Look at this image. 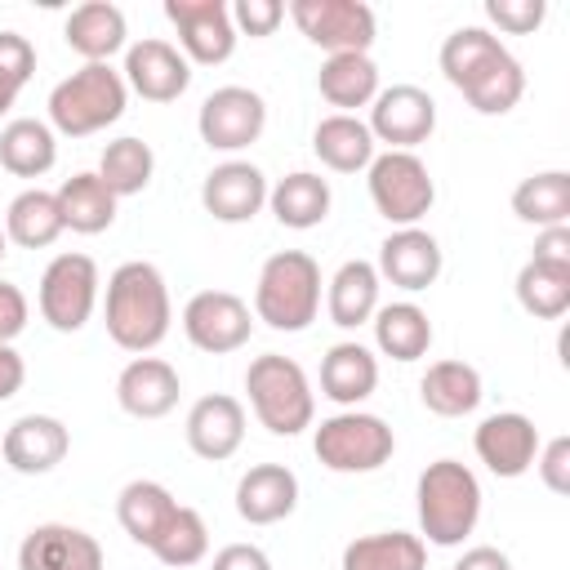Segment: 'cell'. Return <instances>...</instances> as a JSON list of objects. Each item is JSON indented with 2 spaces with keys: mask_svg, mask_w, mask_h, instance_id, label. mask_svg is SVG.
I'll return each instance as SVG.
<instances>
[{
  "mask_svg": "<svg viewBox=\"0 0 570 570\" xmlns=\"http://www.w3.org/2000/svg\"><path fill=\"white\" fill-rule=\"evenodd\" d=\"M441 71L472 102V111H481V116H503L525 94L521 62L485 27H459V31H450L445 45H441Z\"/></svg>",
  "mask_w": 570,
  "mask_h": 570,
  "instance_id": "6da1fadb",
  "label": "cell"
},
{
  "mask_svg": "<svg viewBox=\"0 0 570 570\" xmlns=\"http://www.w3.org/2000/svg\"><path fill=\"white\" fill-rule=\"evenodd\" d=\"M169 321H174L169 285L156 263L129 258L107 276V334L116 347L147 356L151 347L165 343Z\"/></svg>",
  "mask_w": 570,
  "mask_h": 570,
  "instance_id": "7a4b0ae2",
  "label": "cell"
},
{
  "mask_svg": "<svg viewBox=\"0 0 570 570\" xmlns=\"http://www.w3.org/2000/svg\"><path fill=\"white\" fill-rule=\"evenodd\" d=\"M419 530L436 548H459L481 521V481L459 459H436L419 472Z\"/></svg>",
  "mask_w": 570,
  "mask_h": 570,
  "instance_id": "3957f363",
  "label": "cell"
},
{
  "mask_svg": "<svg viewBox=\"0 0 570 570\" xmlns=\"http://www.w3.org/2000/svg\"><path fill=\"white\" fill-rule=\"evenodd\" d=\"M321 312V267L303 249H281L263 263L254 285V321L281 334H303Z\"/></svg>",
  "mask_w": 570,
  "mask_h": 570,
  "instance_id": "277c9868",
  "label": "cell"
},
{
  "mask_svg": "<svg viewBox=\"0 0 570 570\" xmlns=\"http://www.w3.org/2000/svg\"><path fill=\"white\" fill-rule=\"evenodd\" d=\"M129 85L111 62H85L49 89V129L67 138H89L125 116Z\"/></svg>",
  "mask_w": 570,
  "mask_h": 570,
  "instance_id": "5b68a950",
  "label": "cell"
},
{
  "mask_svg": "<svg viewBox=\"0 0 570 570\" xmlns=\"http://www.w3.org/2000/svg\"><path fill=\"white\" fill-rule=\"evenodd\" d=\"M245 392H249L254 419L272 436H298L316 419V392L294 356H281V352L254 356L245 370Z\"/></svg>",
  "mask_w": 570,
  "mask_h": 570,
  "instance_id": "8992f818",
  "label": "cell"
},
{
  "mask_svg": "<svg viewBox=\"0 0 570 570\" xmlns=\"http://www.w3.org/2000/svg\"><path fill=\"white\" fill-rule=\"evenodd\" d=\"M312 450L330 472H347L352 476V472H379L392 459L396 436L379 414L338 410V414L321 419V428L312 436Z\"/></svg>",
  "mask_w": 570,
  "mask_h": 570,
  "instance_id": "52a82bcc",
  "label": "cell"
},
{
  "mask_svg": "<svg viewBox=\"0 0 570 570\" xmlns=\"http://www.w3.org/2000/svg\"><path fill=\"white\" fill-rule=\"evenodd\" d=\"M370 200L392 227H419L436 200V183L414 151H383L370 160Z\"/></svg>",
  "mask_w": 570,
  "mask_h": 570,
  "instance_id": "ba28073f",
  "label": "cell"
},
{
  "mask_svg": "<svg viewBox=\"0 0 570 570\" xmlns=\"http://www.w3.org/2000/svg\"><path fill=\"white\" fill-rule=\"evenodd\" d=\"M98 263L89 254H58L49 258V267L40 272V316L49 330L58 334H76L89 325L94 307H98Z\"/></svg>",
  "mask_w": 570,
  "mask_h": 570,
  "instance_id": "9c48e42d",
  "label": "cell"
},
{
  "mask_svg": "<svg viewBox=\"0 0 570 570\" xmlns=\"http://www.w3.org/2000/svg\"><path fill=\"white\" fill-rule=\"evenodd\" d=\"M289 18L325 53H370L379 31L365 0H289Z\"/></svg>",
  "mask_w": 570,
  "mask_h": 570,
  "instance_id": "30bf717a",
  "label": "cell"
},
{
  "mask_svg": "<svg viewBox=\"0 0 570 570\" xmlns=\"http://www.w3.org/2000/svg\"><path fill=\"white\" fill-rule=\"evenodd\" d=\"M183 334L191 347H200L209 356H227V352H240L249 343L254 312L232 289H200L183 307Z\"/></svg>",
  "mask_w": 570,
  "mask_h": 570,
  "instance_id": "8fae6325",
  "label": "cell"
},
{
  "mask_svg": "<svg viewBox=\"0 0 570 570\" xmlns=\"http://www.w3.org/2000/svg\"><path fill=\"white\" fill-rule=\"evenodd\" d=\"M196 129H200V142L214 151H245L267 129V102L245 85H223L200 102Z\"/></svg>",
  "mask_w": 570,
  "mask_h": 570,
  "instance_id": "7c38bea8",
  "label": "cell"
},
{
  "mask_svg": "<svg viewBox=\"0 0 570 570\" xmlns=\"http://www.w3.org/2000/svg\"><path fill=\"white\" fill-rule=\"evenodd\" d=\"M165 18L178 31V53L200 67H218L236 53V27L223 0H165Z\"/></svg>",
  "mask_w": 570,
  "mask_h": 570,
  "instance_id": "4fadbf2b",
  "label": "cell"
},
{
  "mask_svg": "<svg viewBox=\"0 0 570 570\" xmlns=\"http://www.w3.org/2000/svg\"><path fill=\"white\" fill-rule=\"evenodd\" d=\"M365 125H370L374 142H387V151H414L436 129V102L419 85H392V89L374 94Z\"/></svg>",
  "mask_w": 570,
  "mask_h": 570,
  "instance_id": "5bb4252c",
  "label": "cell"
},
{
  "mask_svg": "<svg viewBox=\"0 0 570 570\" xmlns=\"http://www.w3.org/2000/svg\"><path fill=\"white\" fill-rule=\"evenodd\" d=\"M472 450H476V459H481L494 476L512 481V476H525V472L534 468L539 428H534V419L521 414V410H499V414H490V419L476 423Z\"/></svg>",
  "mask_w": 570,
  "mask_h": 570,
  "instance_id": "9a60e30c",
  "label": "cell"
},
{
  "mask_svg": "<svg viewBox=\"0 0 570 570\" xmlns=\"http://www.w3.org/2000/svg\"><path fill=\"white\" fill-rule=\"evenodd\" d=\"M125 85L147 102H174L191 85V62L178 53V45L160 36H142L125 49Z\"/></svg>",
  "mask_w": 570,
  "mask_h": 570,
  "instance_id": "2e32d148",
  "label": "cell"
},
{
  "mask_svg": "<svg viewBox=\"0 0 570 570\" xmlns=\"http://www.w3.org/2000/svg\"><path fill=\"white\" fill-rule=\"evenodd\" d=\"M18 570H102V543L80 525L45 521L18 543Z\"/></svg>",
  "mask_w": 570,
  "mask_h": 570,
  "instance_id": "e0dca14e",
  "label": "cell"
},
{
  "mask_svg": "<svg viewBox=\"0 0 570 570\" xmlns=\"http://www.w3.org/2000/svg\"><path fill=\"white\" fill-rule=\"evenodd\" d=\"M441 267H445L441 240H436L432 232H423V227H396V232L379 245V263H374L379 281H392V285L405 289V294H419V289L436 285Z\"/></svg>",
  "mask_w": 570,
  "mask_h": 570,
  "instance_id": "ac0fdd59",
  "label": "cell"
},
{
  "mask_svg": "<svg viewBox=\"0 0 570 570\" xmlns=\"http://www.w3.org/2000/svg\"><path fill=\"white\" fill-rule=\"evenodd\" d=\"M67 450H71V432H67V423L53 419V414H22V419H13V423L4 428V436H0L4 463H9L13 472H22V476H45V472H53V468L67 459Z\"/></svg>",
  "mask_w": 570,
  "mask_h": 570,
  "instance_id": "d6986e66",
  "label": "cell"
},
{
  "mask_svg": "<svg viewBox=\"0 0 570 570\" xmlns=\"http://www.w3.org/2000/svg\"><path fill=\"white\" fill-rule=\"evenodd\" d=\"M200 205L218 223H249L267 205V178L249 160H223L200 183Z\"/></svg>",
  "mask_w": 570,
  "mask_h": 570,
  "instance_id": "ffe728a7",
  "label": "cell"
},
{
  "mask_svg": "<svg viewBox=\"0 0 570 570\" xmlns=\"http://www.w3.org/2000/svg\"><path fill=\"white\" fill-rule=\"evenodd\" d=\"M183 432H187V445H191L196 459L223 463L245 441V405L236 396H227V392H209L187 410V428Z\"/></svg>",
  "mask_w": 570,
  "mask_h": 570,
  "instance_id": "44dd1931",
  "label": "cell"
},
{
  "mask_svg": "<svg viewBox=\"0 0 570 570\" xmlns=\"http://www.w3.org/2000/svg\"><path fill=\"white\" fill-rule=\"evenodd\" d=\"M178 392H183V379L160 356H134L116 374V401L134 419H165L178 405Z\"/></svg>",
  "mask_w": 570,
  "mask_h": 570,
  "instance_id": "7402d4cb",
  "label": "cell"
},
{
  "mask_svg": "<svg viewBox=\"0 0 570 570\" xmlns=\"http://www.w3.org/2000/svg\"><path fill=\"white\" fill-rule=\"evenodd\" d=\"M62 40L71 53H80L85 62H111V53L129 49V22L125 9L111 0H89L76 4L62 22Z\"/></svg>",
  "mask_w": 570,
  "mask_h": 570,
  "instance_id": "603a6c76",
  "label": "cell"
},
{
  "mask_svg": "<svg viewBox=\"0 0 570 570\" xmlns=\"http://www.w3.org/2000/svg\"><path fill=\"white\" fill-rule=\"evenodd\" d=\"M298 508V476L285 463H254L236 481V512L249 525H276Z\"/></svg>",
  "mask_w": 570,
  "mask_h": 570,
  "instance_id": "cb8c5ba5",
  "label": "cell"
},
{
  "mask_svg": "<svg viewBox=\"0 0 570 570\" xmlns=\"http://www.w3.org/2000/svg\"><path fill=\"white\" fill-rule=\"evenodd\" d=\"M379 387V356L365 343H334L321 356V396L343 410H356Z\"/></svg>",
  "mask_w": 570,
  "mask_h": 570,
  "instance_id": "d4e9b609",
  "label": "cell"
},
{
  "mask_svg": "<svg viewBox=\"0 0 570 570\" xmlns=\"http://www.w3.org/2000/svg\"><path fill=\"white\" fill-rule=\"evenodd\" d=\"M174 512H178V499H174L160 481H147V476L129 481V485L116 494V521H120V530H125L134 543H142L147 552H151V543L165 534V525L174 521Z\"/></svg>",
  "mask_w": 570,
  "mask_h": 570,
  "instance_id": "484cf974",
  "label": "cell"
},
{
  "mask_svg": "<svg viewBox=\"0 0 570 570\" xmlns=\"http://www.w3.org/2000/svg\"><path fill=\"white\" fill-rule=\"evenodd\" d=\"M316 89L338 116H352L356 107H370L379 94V67L370 53H330L316 71Z\"/></svg>",
  "mask_w": 570,
  "mask_h": 570,
  "instance_id": "4316f807",
  "label": "cell"
},
{
  "mask_svg": "<svg viewBox=\"0 0 570 570\" xmlns=\"http://www.w3.org/2000/svg\"><path fill=\"white\" fill-rule=\"evenodd\" d=\"M379 272L374 263L365 258H347L334 276H330V289H325V312L338 330H356L365 325L374 312H379Z\"/></svg>",
  "mask_w": 570,
  "mask_h": 570,
  "instance_id": "83f0119b",
  "label": "cell"
},
{
  "mask_svg": "<svg viewBox=\"0 0 570 570\" xmlns=\"http://www.w3.org/2000/svg\"><path fill=\"white\" fill-rule=\"evenodd\" d=\"M330 183L312 169H294L285 178H276V187H267V205L276 214L281 227H294V232H307V227H321L325 214H330Z\"/></svg>",
  "mask_w": 570,
  "mask_h": 570,
  "instance_id": "f1b7e54d",
  "label": "cell"
},
{
  "mask_svg": "<svg viewBox=\"0 0 570 570\" xmlns=\"http://www.w3.org/2000/svg\"><path fill=\"white\" fill-rule=\"evenodd\" d=\"M370 325H374V347H379L383 356L401 361V365L428 356V347H432V321H428V312H423L419 303H410V298L379 307V312L370 316Z\"/></svg>",
  "mask_w": 570,
  "mask_h": 570,
  "instance_id": "f546056e",
  "label": "cell"
},
{
  "mask_svg": "<svg viewBox=\"0 0 570 570\" xmlns=\"http://www.w3.org/2000/svg\"><path fill=\"white\" fill-rule=\"evenodd\" d=\"M419 396L432 414L441 419H463L481 405V370L468 361H432L428 374L419 379Z\"/></svg>",
  "mask_w": 570,
  "mask_h": 570,
  "instance_id": "4dcf8cb0",
  "label": "cell"
},
{
  "mask_svg": "<svg viewBox=\"0 0 570 570\" xmlns=\"http://www.w3.org/2000/svg\"><path fill=\"white\" fill-rule=\"evenodd\" d=\"M312 151L321 156L325 169L334 174H356V169H370L374 160V134L365 120L356 116H325L316 129H312Z\"/></svg>",
  "mask_w": 570,
  "mask_h": 570,
  "instance_id": "1f68e13d",
  "label": "cell"
},
{
  "mask_svg": "<svg viewBox=\"0 0 570 570\" xmlns=\"http://www.w3.org/2000/svg\"><path fill=\"white\" fill-rule=\"evenodd\" d=\"M0 165L18 178H40L58 165V134L36 120V116H18L0 129Z\"/></svg>",
  "mask_w": 570,
  "mask_h": 570,
  "instance_id": "d6a6232c",
  "label": "cell"
},
{
  "mask_svg": "<svg viewBox=\"0 0 570 570\" xmlns=\"http://www.w3.org/2000/svg\"><path fill=\"white\" fill-rule=\"evenodd\" d=\"M53 196L62 227H71L76 236H98L116 223V196L98 174H71Z\"/></svg>",
  "mask_w": 570,
  "mask_h": 570,
  "instance_id": "836d02e7",
  "label": "cell"
},
{
  "mask_svg": "<svg viewBox=\"0 0 570 570\" xmlns=\"http://www.w3.org/2000/svg\"><path fill=\"white\" fill-rule=\"evenodd\" d=\"M343 570H428V543L410 530L361 534L343 548Z\"/></svg>",
  "mask_w": 570,
  "mask_h": 570,
  "instance_id": "e575fe53",
  "label": "cell"
},
{
  "mask_svg": "<svg viewBox=\"0 0 570 570\" xmlns=\"http://www.w3.org/2000/svg\"><path fill=\"white\" fill-rule=\"evenodd\" d=\"M62 214H58V196L53 191H40V187H27L9 200L4 209V236L22 249H45L62 236Z\"/></svg>",
  "mask_w": 570,
  "mask_h": 570,
  "instance_id": "d590c367",
  "label": "cell"
},
{
  "mask_svg": "<svg viewBox=\"0 0 570 570\" xmlns=\"http://www.w3.org/2000/svg\"><path fill=\"white\" fill-rule=\"evenodd\" d=\"M512 214L530 227H561L570 223V174L566 169H543L517 183L512 191Z\"/></svg>",
  "mask_w": 570,
  "mask_h": 570,
  "instance_id": "8d00e7d4",
  "label": "cell"
},
{
  "mask_svg": "<svg viewBox=\"0 0 570 570\" xmlns=\"http://www.w3.org/2000/svg\"><path fill=\"white\" fill-rule=\"evenodd\" d=\"M151 174H156V156H151V147H147L142 138L125 134V138H116V142L102 147L98 178L111 187L116 200H120V196H138V191H147Z\"/></svg>",
  "mask_w": 570,
  "mask_h": 570,
  "instance_id": "74e56055",
  "label": "cell"
},
{
  "mask_svg": "<svg viewBox=\"0 0 570 570\" xmlns=\"http://www.w3.org/2000/svg\"><path fill=\"white\" fill-rule=\"evenodd\" d=\"M517 303L539 321H561L570 312V272L525 258L517 272Z\"/></svg>",
  "mask_w": 570,
  "mask_h": 570,
  "instance_id": "f35d334b",
  "label": "cell"
},
{
  "mask_svg": "<svg viewBox=\"0 0 570 570\" xmlns=\"http://www.w3.org/2000/svg\"><path fill=\"white\" fill-rule=\"evenodd\" d=\"M205 552H209V525H205V517H200L196 508H183V503H178L174 521H169L165 534L151 543V557L165 561V566H174V570H183V566L205 561Z\"/></svg>",
  "mask_w": 570,
  "mask_h": 570,
  "instance_id": "ab89813d",
  "label": "cell"
},
{
  "mask_svg": "<svg viewBox=\"0 0 570 570\" xmlns=\"http://www.w3.org/2000/svg\"><path fill=\"white\" fill-rule=\"evenodd\" d=\"M543 0H485V18L508 36H530L543 27Z\"/></svg>",
  "mask_w": 570,
  "mask_h": 570,
  "instance_id": "60d3db41",
  "label": "cell"
},
{
  "mask_svg": "<svg viewBox=\"0 0 570 570\" xmlns=\"http://www.w3.org/2000/svg\"><path fill=\"white\" fill-rule=\"evenodd\" d=\"M227 13H232L236 36H272L285 18V4L281 0H236V4H227Z\"/></svg>",
  "mask_w": 570,
  "mask_h": 570,
  "instance_id": "b9f144b4",
  "label": "cell"
},
{
  "mask_svg": "<svg viewBox=\"0 0 570 570\" xmlns=\"http://www.w3.org/2000/svg\"><path fill=\"white\" fill-rule=\"evenodd\" d=\"M534 472H539V481H543L552 494H570V436L539 441Z\"/></svg>",
  "mask_w": 570,
  "mask_h": 570,
  "instance_id": "7bdbcfd3",
  "label": "cell"
},
{
  "mask_svg": "<svg viewBox=\"0 0 570 570\" xmlns=\"http://www.w3.org/2000/svg\"><path fill=\"white\" fill-rule=\"evenodd\" d=\"M0 76H4L9 85H18V89L36 76V45H31L27 36L0 31Z\"/></svg>",
  "mask_w": 570,
  "mask_h": 570,
  "instance_id": "ee69618b",
  "label": "cell"
},
{
  "mask_svg": "<svg viewBox=\"0 0 570 570\" xmlns=\"http://www.w3.org/2000/svg\"><path fill=\"white\" fill-rule=\"evenodd\" d=\"M27 294L13 285V281H0V343H13L22 330H27Z\"/></svg>",
  "mask_w": 570,
  "mask_h": 570,
  "instance_id": "f6af8a7d",
  "label": "cell"
},
{
  "mask_svg": "<svg viewBox=\"0 0 570 570\" xmlns=\"http://www.w3.org/2000/svg\"><path fill=\"white\" fill-rule=\"evenodd\" d=\"M534 263H543V267H561V272H570V223H561V227H543L539 236H534V254H530Z\"/></svg>",
  "mask_w": 570,
  "mask_h": 570,
  "instance_id": "bcb514c9",
  "label": "cell"
},
{
  "mask_svg": "<svg viewBox=\"0 0 570 570\" xmlns=\"http://www.w3.org/2000/svg\"><path fill=\"white\" fill-rule=\"evenodd\" d=\"M209 570H272V557L258 543H227L214 552Z\"/></svg>",
  "mask_w": 570,
  "mask_h": 570,
  "instance_id": "7dc6e473",
  "label": "cell"
},
{
  "mask_svg": "<svg viewBox=\"0 0 570 570\" xmlns=\"http://www.w3.org/2000/svg\"><path fill=\"white\" fill-rule=\"evenodd\" d=\"M22 383H27V365H22V356L13 352V343H0V401L18 396Z\"/></svg>",
  "mask_w": 570,
  "mask_h": 570,
  "instance_id": "c3c4849f",
  "label": "cell"
},
{
  "mask_svg": "<svg viewBox=\"0 0 570 570\" xmlns=\"http://www.w3.org/2000/svg\"><path fill=\"white\" fill-rule=\"evenodd\" d=\"M450 570H512V561H508V552H499V548H490V543H476V548H468Z\"/></svg>",
  "mask_w": 570,
  "mask_h": 570,
  "instance_id": "681fc988",
  "label": "cell"
},
{
  "mask_svg": "<svg viewBox=\"0 0 570 570\" xmlns=\"http://www.w3.org/2000/svg\"><path fill=\"white\" fill-rule=\"evenodd\" d=\"M13 98H18V85H9V80L0 76V116H4L9 107H13Z\"/></svg>",
  "mask_w": 570,
  "mask_h": 570,
  "instance_id": "f907efd6",
  "label": "cell"
},
{
  "mask_svg": "<svg viewBox=\"0 0 570 570\" xmlns=\"http://www.w3.org/2000/svg\"><path fill=\"white\" fill-rule=\"evenodd\" d=\"M9 254V236H4V227H0V258Z\"/></svg>",
  "mask_w": 570,
  "mask_h": 570,
  "instance_id": "816d5d0a",
  "label": "cell"
}]
</instances>
